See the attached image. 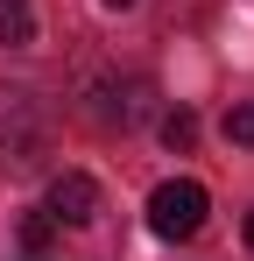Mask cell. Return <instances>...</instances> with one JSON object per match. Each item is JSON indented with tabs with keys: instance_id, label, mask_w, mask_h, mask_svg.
<instances>
[{
	"instance_id": "6da1fadb",
	"label": "cell",
	"mask_w": 254,
	"mask_h": 261,
	"mask_svg": "<svg viewBox=\"0 0 254 261\" xmlns=\"http://www.w3.org/2000/svg\"><path fill=\"white\" fill-rule=\"evenodd\" d=\"M205 212H212V198H205V184H191V176H169V184L148 191V233L156 240H191L205 226Z\"/></svg>"
},
{
	"instance_id": "ba28073f",
	"label": "cell",
	"mask_w": 254,
	"mask_h": 261,
	"mask_svg": "<svg viewBox=\"0 0 254 261\" xmlns=\"http://www.w3.org/2000/svg\"><path fill=\"white\" fill-rule=\"evenodd\" d=\"M99 7H113V14H120V7H134V0H99Z\"/></svg>"
},
{
	"instance_id": "52a82bcc",
	"label": "cell",
	"mask_w": 254,
	"mask_h": 261,
	"mask_svg": "<svg viewBox=\"0 0 254 261\" xmlns=\"http://www.w3.org/2000/svg\"><path fill=\"white\" fill-rule=\"evenodd\" d=\"M240 233H247V254H254V212H247V226H240Z\"/></svg>"
},
{
	"instance_id": "8992f818",
	"label": "cell",
	"mask_w": 254,
	"mask_h": 261,
	"mask_svg": "<svg viewBox=\"0 0 254 261\" xmlns=\"http://www.w3.org/2000/svg\"><path fill=\"white\" fill-rule=\"evenodd\" d=\"M49 233H57V219H49V212H29V219H21V240H29V247H42Z\"/></svg>"
},
{
	"instance_id": "7a4b0ae2",
	"label": "cell",
	"mask_w": 254,
	"mask_h": 261,
	"mask_svg": "<svg viewBox=\"0 0 254 261\" xmlns=\"http://www.w3.org/2000/svg\"><path fill=\"white\" fill-rule=\"evenodd\" d=\"M49 219H57V226H92V219H99V184L85 170H64L49 184Z\"/></svg>"
},
{
	"instance_id": "5b68a950",
	"label": "cell",
	"mask_w": 254,
	"mask_h": 261,
	"mask_svg": "<svg viewBox=\"0 0 254 261\" xmlns=\"http://www.w3.org/2000/svg\"><path fill=\"white\" fill-rule=\"evenodd\" d=\"M226 141H233V148H254V99L226 113Z\"/></svg>"
},
{
	"instance_id": "277c9868",
	"label": "cell",
	"mask_w": 254,
	"mask_h": 261,
	"mask_svg": "<svg viewBox=\"0 0 254 261\" xmlns=\"http://www.w3.org/2000/svg\"><path fill=\"white\" fill-rule=\"evenodd\" d=\"M163 141H169V148H191V141H198V113H191V106L163 113Z\"/></svg>"
},
{
	"instance_id": "3957f363",
	"label": "cell",
	"mask_w": 254,
	"mask_h": 261,
	"mask_svg": "<svg viewBox=\"0 0 254 261\" xmlns=\"http://www.w3.org/2000/svg\"><path fill=\"white\" fill-rule=\"evenodd\" d=\"M0 43H7V49L36 43V7H29V0H0Z\"/></svg>"
}]
</instances>
